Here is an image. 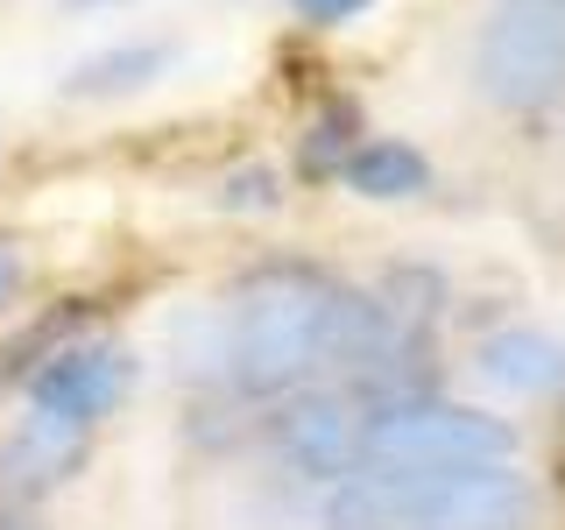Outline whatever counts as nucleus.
<instances>
[{"mask_svg": "<svg viewBox=\"0 0 565 530\" xmlns=\"http://www.w3.org/2000/svg\"><path fill=\"white\" fill-rule=\"evenodd\" d=\"M226 311V382L247 403H282L311 389L326 368H347V347L361 332V290L326 276L318 262H255Z\"/></svg>", "mask_w": 565, "mask_h": 530, "instance_id": "obj_1", "label": "nucleus"}, {"mask_svg": "<svg viewBox=\"0 0 565 530\" xmlns=\"http://www.w3.org/2000/svg\"><path fill=\"white\" fill-rule=\"evenodd\" d=\"M361 128V114H353V106L340 99V106H326V114H318V128H311V141H305V170L311 177H340V163L353 156V135Z\"/></svg>", "mask_w": 565, "mask_h": 530, "instance_id": "obj_12", "label": "nucleus"}, {"mask_svg": "<svg viewBox=\"0 0 565 530\" xmlns=\"http://www.w3.org/2000/svg\"><path fill=\"white\" fill-rule=\"evenodd\" d=\"M367 403L353 389H297L269 417V446L290 474L305 481H347L353 467H367Z\"/></svg>", "mask_w": 565, "mask_h": 530, "instance_id": "obj_6", "label": "nucleus"}, {"mask_svg": "<svg viewBox=\"0 0 565 530\" xmlns=\"http://www.w3.org/2000/svg\"><path fill=\"white\" fill-rule=\"evenodd\" d=\"M494 459H516V424L473 411V403L403 396L367 417V467L446 474V467H494Z\"/></svg>", "mask_w": 565, "mask_h": 530, "instance_id": "obj_4", "label": "nucleus"}, {"mask_svg": "<svg viewBox=\"0 0 565 530\" xmlns=\"http://www.w3.org/2000/svg\"><path fill=\"white\" fill-rule=\"evenodd\" d=\"M135 375H141L135 347L78 332V340L50 347L43 361L22 375V403H35V411H50V417H71V424H85V432H99V424L135 396Z\"/></svg>", "mask_w": 565, "mask_h": 530, "instance_id": "obj_5", "label": "nucleus"}, {"mask_svg": "<svg viewBox=\"0 0 565 530\" xmlns=\"http://www.w3.org/2000/svg\"><path fill=\"white\" fill-rule=\"evenodd\" d=\"M71 14H99V8H128V0H64Z\"/></svg>", "mask_w": 565, "mask_h": 530, "instance_id": "obj_16", "label": "nucleus"}, {"mask_svg": "<svg viewBox=\"0 0 565 530\" xmlns=\"http://www.w3.org/2000/svg\"><path fill=\"white\" fill-rule=\"evenodd\" d=\"M297 14H305L311 29H347V22H361L367 8H375V0H290Z\"/></svg>", "mask_w": 565, "mask_h": 530, "instance_id": "obj_14", "label": "nucleus"}, {"mask_svg": "<svg viewBox=\"0 0 565 530\" xmlns=\"http://www.w3.org/2000/svg\"><path fill=\"white\" fill-rule=\"evenodd\" d=\"M170 375L177 382H226V311L191 305L170 318Z\"/></svg>", "mask_w": 565, "mask_h": 530, "instance_id": "obj_11", "label": "nucleus"}, {"mask_svg": "<svg viewBox=\"0 0 565 530\" xmlns=\"http://www.w3.org/2000/svg\"><path fill=\"white\" fill-rule=\"evenodd\" d=\"M473 93L494 114H544L565 93V0H502L473 43Z\"/></svg>", "mask_w": 565, "mask_h": 530, "instance_id": "obj_3", "label": "nucleus"}, {"mask_svg": "<svg viewBox=\"0 0 565 530\" xmlns=\"http://www.w3.org/2000/svg\"><path fill=\"white\" fill-rule=\"evenodd\" d=\"M340 184L353 199H375V205H396V199H417L431 191V163H424L417 141H396V135H361L353 156L340 163Z\"/></svg>", "mask_w": 565, "mask_h": 530, "instance_id": "obj_10", "label": "nucleus"}, {"mask_svg": "<svg viewBox=\"0 0 565 530\" xmlns=\"http://www.w3.org/2000/svg\"><path fill=\"white\" fill-rule=\"evenodd\" d=\"M220 205L226 212H276L282 205V177L269 163H247V170H234L220 184Z\"/></svg>", "mask_w": 565, "mask_h": 530, "instance_id": "obj_13", "label": "nucleus"}, {"mask_svg": "<svg viewBox=\"0 0 565 530\" xmlns=\"http://www.w3.org/2000/svg\"><path fill=\"white\" fill-rule=\"evenodd\" d=\"M537 481L516 459L494 467H353L326 488V530H530Z\"/></svg>", "mask_w": 565, "mask_h": 530, "instance_id": "obj_2", "label": "nucleus"}, {"mask_svg": "<svg viewBox=\"0 0 565 530\" xmlns=\"http://www.w3.org/2000/svg\"><path fill=\"white\" fill-rule=\"evenodd\" d=\"M177 64V35H128V43H106L93 57H78L57 78V99L71 106H114V99H135L149 93L156 78H170Z\"/></svg>", "mask_w": 565, "mask_h": 530, "instance_id": "obj_8", "label": "nucleus"}, {"mask_svg": "<svg viewBox=\"0 0 565 530\" xmlns=\"http://www.w3.org/2000/svg\"><path fill=\"white\" fill-rule=\"evenodd\" d=\"M22 283H29V255H22V241H14V234H0V311H14Z\"/></svg>", "mask_w": 565, "mask_h": 530, "instance_id": "obj_15", "label": "nucleus"}, {"mask_svg": "<svg viewBox=\"0 0 565 530\" xmlns=\"http://www.w3.org/2000/svg\"><path fill=\"white\" fill-rule=\"evenodd\" d=\"M93 438L99 432H85V424L22 403L0 432V523H29L57 488L78 481V467L93 459Z\"/></svg>", "mask_w": 565, "mask_h": 530, "instance_id": "obj_7", "label": "nucleus"}, {"mask_svg": "<svg viewBox=\"0 0 565 530\" xmlns=\"http://www.w3.org/2000/svg\"><path fill=\"white\" fill-rule=\"evenodd\" d=\"M473 368H481V382L509 389V396H544V389L565 382V347L537 326H502L473 347Z\"/></svg>", "mask_w": 565, "mask_h": 530, "instance_id": "obj_9", "label": "nucleus"}]
</instances>
